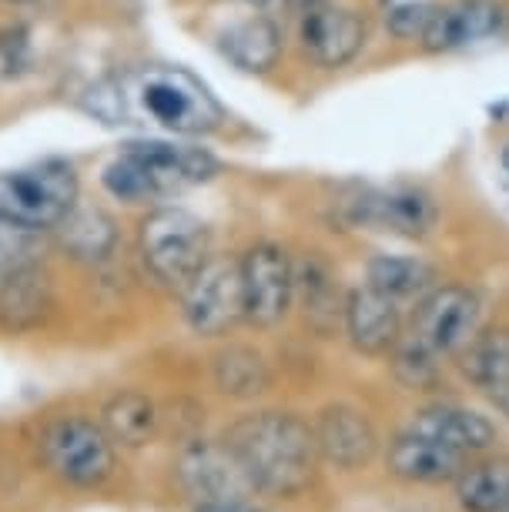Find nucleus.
I'll return each instance as SVG.
<instances>
[{
    "mask_svg": "<svg viewBox=\"0 0 509 512\" xmlns=\"http://www.w3.org/2000/svg\"><path fill=\"white\" fill-rule=\"evenodd\" d=\"M389 469L406 482H429V486H436V482L456 479L466 469V452H456L443 446V442L409 429L392 442Z\"/></svg>",
    "mask_w": 509,
    "mask_h": 512,
    "instance_id": "18",
    "label": "nucleus"
},
{
    "mask_svg": "<svg viewBox=\"0 0 509 512\" xmlns=\"http://www.w3.org/2000/svg\"><path fill=\"white\" fill-rule=\"evenodd\" d=\"M479 298L463 285L432 288L422 298L416 315H412L409 338H416L422 349H429L436 359H459V352L479 332Z\"/></svg>",
    "mask_w": 509,
    "mask_h": 512,
    "instance_id": "9",
    "label": "nucleus"
},
{
    "mask_svg": "<svg viewBox=\"0 0 509 512\" xmlns=\"http://www.w3.org/2000/svg\"><path fill=\"white\" fill-rule=\"evenodd\" d=\"M506 11L496 0H459V4H436L422 27L419 41L429 54H449L463 51L479 41H493L503 34Z\"/></svg>",
    "mask_w": 509,
    "mask_h": 512,
    "instance_id": "12",
    "label": "nucleus"
},
{
    "mask_svg": "<svg viewBox=\"0 0 509 512\" xmlns=\"http://www.w3.org/2000/svg\"><path fill=\"white\" fill-rule=\"evenodd\" d=\"M218 171L222 164L205 148L168 138H144L128 141L104 164L101 188L121 205H148V201H165L188 188L208 185Z\"/></svg>",
    "mask_w": 509,
    "mask_h": 512,
    "instance_id": "3",
    "label": "nucleus"
},
{
    "mask_svg": "<svg viewBox=\"0 0 509 512\" xmlns=\"http://www.w3.org/2000/svg\"><path fill=\"white\" fill-rule=\"evenodd\" d=\"M345 332H349L352 345L366 355H386L396 349L402 338V312L399 302L382 295L379 288L362 285L345 298Z\"/></svg>",
    "mask_w": 509,
    "mask_h": 512,
    "instance_id": "16",
    "label": "nucleus"
},
{
    "mask_svg": "<svg viewBox=\"0 0 509 512\" xmlns=\"http://www.w3.org/2000/svg\"><path fill=\"white\" fill-rule=\"evenodd\" d=\"M369 41L366 14L339 4H319L299 14V44L312 64L322 71H339L362 54Z\"/></svg>",
    "mask_w": 509,
    "mask_h": 512,
    "instance_id": "11",
    "label": "nucleus"
},
{
    "mask_svg": "<svg viewBox=\"0 0 509 512\" xmlns=\"http://www.w3.org/2000/svg\"><path fill=\"white\" fill-rule=\"evenodd\" d=\"M503 168L509 171V144H506V151H503Z\"/></svg>",
    "mask_w": 509,
    "mask_h": 512,
    "instance_id": "32",
    "label": "nucleus"
},
{
    "mask_svg": "<svg viewBox=\"0 0 509 512\" xmlns=\"http://www.w3.org/2000/svg\"><path fill=\"white\" fill-rule=\"evenodd\" d=\"M412 429L443 442V446L456 452H479V449L493 446V439H496V429L486 415L459 409V405H432V409L416 415Z\"/></svg>",
    "mask_w": 509,
    "mask_h": 512,
    "instance_id": "19",
    "label": "nucleus"
},
{
    "mask_svg": "<svg viewBox=\"0 0 509 512\" xmlns=\"http://www.w3.org/2000/svg\"><path fill=\"white\" fill-rule=\"evenodd\" d=\"M489 399L496 402V409H499V412L509 415V385H503V389H496L493 395H489Z\"/></svg>",
    "mask_w": 509,
    "mask_h": 512,
    "instance_id": "31",
    "label": "nucleus"
},
{
    "mask_svg": "<svg viewBox=\"0 0 509 512\" xmlns=\"http://www.w3.org/2000/svg\"><path fill=\"white\" fill-rule=\"evenodd\" d=\"M242 265L245 318L258 328H275L285 322L295 302V262L275 241H258L238 258Z\"/></svg>",
    "mask_w": 509,
    "mask_h": 512,
    "instance_id": "10",
    "label": "nucleus"
},
{
    "mask_svg": "<svg viewBox=\"0 0 509 512\" xmlns=\"http://www.w3.org/2000/svg\"><path fill=\"white\" fill-rule=\"evenodd\" d=\"M181 315L201 338H218L245 318L242 265L235 258L211 255L198 275L181 288Z\"/></svg>",
    "mask_w": 509,
    "mask_h": 512,
    "instance_id": "8",
    "label": "nucleus"
},
{
    "mask_svg": "<svg viewBox=\"0 0 509 512\" xmlns=\"http://www.w3.org/2000/svg\"><path fill=\"white\" fill-rule=\"evenodd\" d=\"M503 512H509V499H506V506H503Z\"/></svg>",
    "mask_w": 509,
    "mask_h": 512,
    "instance_id": "34",
    "label": "nucleus"
},
{
    "mask_svg": "<svg viewBox=\"0 0 509 512\" xmlns=\"http://www.w3.org/2000/svg\"><path fill=\"white\" fill-rule=\"evenodd\" d=\"M392 372L406 389H432L443 375V359H436L429 349H422L416 338L402 335L392 349Z\"/></svg>",
    "mask_w": 509,
    "mask_h": 512,
    "instance_id": "27",
    "label": "nucleus"
},
{
    "mask_svg": "<svg viewBox=\"0 0 509 512\" xmlns=\"http://www.w3.org/2000/svg\"><path fill=\"white\" fill-rule=\"evenodd\" d=\"M138 255L155 282L181 292L211 258V228L188 208H151L138 225Z\"/></svg>",
    "mask_w": 509,
    "mask_h": 512,
    "instance_id": "5",
    "label": "nucleus"
},
{
    "mask_svg": "<svg viewBox=\"0 0 509 512\" xmlns=\"http://www.w3.org/2000/svg\"><path fill=\"white\" fill-rule=\"evenodd\" d=\"M88 111L158 138H205L225 124V108L201 77L178 64H138L88 91Z\"/></svg>",
    "mask_w": 509,
    "mask_h": 512,
    "instance_id": "1",
    "label": "nucleus"
},
{
    "mask_svg": "<svg viewBox=\"0 0 509 512\" xmlns=\"http://www.w3.org/2000/svg\"><path fill=\"white\" fill-rule=\"evenodd\" d=\"M282 4L288 7L292 14H302L309 11V7H319V4H329V0H282Z\"/></svg>",
    "mask_w": 509,
    "mask_h": 512,
    "instance_id": "30",
    "label": "nucleus"
},
{
    "mask_svg": "<svg viewBox=\"0 0 509 512\" xmlns=\"http://www.w3.org/2000/svg\"><path fill=\"white\" fill-rule=\"evenodd\" d=\"M54 312V275L47 265L27 262L0 285V332L27 335L37 332Z\"/></svg>",
    "mask_w": 509,
    "mask_h": 512,
    "instance_id": "14",
    "label": "nucleus"
},
{
    "mask_svg": "<svg viewBox=\"0 0 509 512\" xmlns=\"http://www.w3.org/2000/svg\"><path fill=\"white\" fill-rule=\"evenodd\" d=\"M215 385L232 399H255L268 389V365L248 345H232L215 359Z\"/></svg>",
    "mask_w": 509,
    "mask_h": 512,
    "instance_id": "26",
    "label": "nucleus"
},
{
    "mask_svg": "<svg viewBox=\"0 0 509 512\" xmlns=\"http://www.w3.org/2000/svg\"><path fill=\"white\" fill-rule=\"evenodd\" d=\"M225 446L258 492L299 496L319 476L315 429L292 412H255L225 432Z\"/></svg>",
    "mask_w": 509,
    "mask_h": 512,
    "instance_id": "2",
    "label": "nucleus"
},
{
    "mask_svg": "<svg viewBox=\"0 0 509 512\" xmlns=\"http://www.w3.org/2000/svg\"><path fill=\"white\" fill-rule=\"evenodd\" d=\"M315 442H319V456L332 462L335 469H362L369 466L379 449V436L366 419V412L352 409V405H329L319 412Z\"/></svg>",
    "mask_w": 509,
    "mask_h": 512,
    "instance_id": "15",
    "label": "nucleus"
},
{
    "mask_svg": "<svg viewBox=\"0 0 509 512\" xmlns=\"http://www.w3.org/2000/svg\"><path fill=\"white\" fill-rule=\"evenodd\" d=\"M342 221L355 228L386 231V235L422 241L432 235L439 221V205L426 188L419 185H355L349 195L339 201Z\"/></svg>",
    "mask_w": 509,
    "mask_h": 512,
    "instance_id": "7",
    "label": "nucleus"
},
{
    "mask_svg": "<svg viewBox=\"0 0 509 512\" xmlns=\"http://www.w3.org/2000/svg\"><path fill=\"white\" fill-rule=\"evenodd\" d=\"M218 51L225 61H232L245 74H268L282 61V27L268 14L238 17L218 34Z\"/></svg>",
    "mask_w": 509,
    "mask_h": 512,
    "instance_id": "17",
    "label": "nucleus"
},
{
    "mask_svg": "<svg viewBox=\"0 0 509 512\" xmlns=\"http://www.w3.org/2000/svg\"><path fill=\"white\" fill-rule=\"evenodd\" d=\"M295 295H302V312L319 335H332L345 318V298L339 288V275L322 258H309L305 268H295Z\"/></svg>",
    "mask_w": 509,
    "mask_h": 512,
    "instance_id": "20",
    "label": "nucleus"
},
{
    "mask_svg": "<svg viewBox=\"0 0 509 512\" xmlns=\"http://www.w3.org/2000/svg\"><path fill=\"white\" fill-rule=\"evenodd\" d=\"M456 496L466 512H503L509 499V459L466 466L456 476Z\"/></svg>",
    "mask_w": 509,
    "mask_h": 512,
    "instance_id": "24",
    "label": "nucleus"
},
{
    "mask_svg": "<svg viewBox=\"0 0 509 512\" xmlns=\"http://www.w3.org/2000/svg\"><path fill=\"white\" fill-rule=\"evenodd\" d=\"M178 476L198 502H242L252 482L225 442H195L178 462Z\"/></svg>",
    "mask_w": 509,
    "mask_h": 512,
    "instance_id": "13",
    "label": "nucleus"
},
{
    "mask_svg": "<svg viewBox=\"0 0 509 512\" xmlns=\"http://www.w3.org/2000/svg\"><path fill=\"white\" fill-rule=\"evenodd\" d=\"M432 11H436V4H429V0H402L386 14V21L399 37H419Z\"/></svg>",
    "mask_w": 509,
    "mask_h": 512,
    "instance_id": "29",
    "label": "nucleus"
},
{
    "mask_svg": "<svg viewBox=\"0 0 509 512\" xmlns=\"http://www.w3.org/2000/svg\"><path fill=\"white\" fill-rule=\"evenodd\" d=\"M432 282H436V272L409 255H376L366 268V285L379 288L382 295L396 298V302L422 295Z\"/></svg>",
    "mask_w": 509,
    "mask_h": 512,
    "instance_id": "25",
    "label": "nucleus"
},
{
    "mask_svg": "<svg viewBox=\"0 0 509 512\" xmlns=\"http://www.w3.org/2000/svg\"><path fill=\"white\" fill-rule=\"evenodd\" d=\"M61 235V245L74 262H108L118 248V228H114V218L101 208H74L71 215L61 221L57 228Z\"/></svg>",
    "mask_w": 509,
    "mask_h": 512,
    "instance_id": "22",
    "label": "nucleus"
},
{
    "mask_svg": "<svg viewBox=\"0 0 509 512\" xmlns=\"http://www.w3.org/2000/svg\"><path fill=\"white\" fill-rule=\"evenodd\" d=\"M41 459L57 479L74 489H98L114 472V442L104 425L84 415H64L44 425Z\"/></svg>",
    "mask_w": 509,
    "mask_h": 512,
    "instance_id": "6",
    "label": "nucleus"
},
{
    "mask_svg": "<svg viewBox=\"0 0 509 512\" xmlns=\"http://www.w3.org/2000/svg\"><path fill=\"white\" fill-rule=\"evenodd\" d=\"M7 4H31V0H7Z\"/></svg>",
    "mask_w": 509,
    "mask_h": 512,
    "instance_id": "33",
    "label": "nucleus"
},
{
    "mask_svg": "<svg viewBox=\"0 0 509 512\" xmlns=\"http://www.w3.org/2000/svg\"><path fill=\"white\" fill-rule=\"evenodd\" d=\"M41 258V235L27 228H17L11 221H0V285L11 278L17 268Z\"/></svg>",
    "mask_w": 509,
    "mask_h": 512,
    "instance_id": "28",
    "label": "nucleus"
},
{
    "mask_svg": "<svg viewBox=\"0 0 509 512\" xmlns=\"http://www.w3.org/2000/svg\"><path fill=\"white\" fill-rule=\"evenodd\" d=\"M459 362H463V375L476 389L493 395L496 389L509 385V332L506 328L476 332L473 342L459 352Z\"/></svg>",
    "mask_w": 509,
    "mask_h": 512,
    "instance_id": "23",
    "label": "nucleus"
},
{
    "mask_svg": "<svg viewBox=\"0 0 509 512\" xmlns=\"http://www.w3.org/2000/svg\"><path fill=\"white\" fill-rule=\"evenodd\" d=\"M101 425L111 436V442H121V446H128V449H141L158 436L161 415H158V405L144 392L121 389L104 402Z\"/></svg>",
    "mask_w": 509,
    "mask_h": 512,
    "instance_id": "21",
    "label": "nucleus"
},
{
    "mask_svg": "<svg viewBox=\"0 0 509 512\" xmlns=\"http://www.w3.org/2000/svg\"><path fill=\"white\" fill-rule=\"evenodd\" d=\"M81 178L71 161L47 158L27 168L0 171V221L27 231H57L78 208Z\"/></svg>",
    "mask_w": 509,
    "mask_h": 512,
    "instance_id": "4",
    "label": "nucleus"
}]
</instances>
